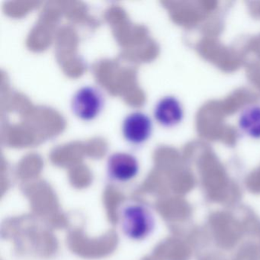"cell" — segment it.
<instances>
[{
  "label": "cell",
  "instance_id": "1",
  "mask_svg": "<svg viewBox=\"0 0 260 260\" xmlns=\"http://www.w3.org/2000/svg\"><path fill=\"white\" fill-rule=\"evenodd\" d=\"M118 223L124 237L132 241H144L155 228L151 209L138 201H127L118 209Z\"/></svg>",
  "mask_w": 260,
  "mask_h": 260
},
{
  "label": "cell",
  "instance_id": "2",
  "mask_svg": "<svg viewBox=\"0 0 260 260\" xmlns=\"http://www.w3.org/2000/svg\"><path fill=\"white\" fill-rule=\"evenodd\" d=\"M106 105L104 94L96 86H82L76 91L71 102L73 114L83 121H91L100 116Z\"/></svg>",
  "mask_w": 260,
  "mask_h": 260
},
{
  "label": "cell",
  "instance_id": "3",
  "mask_svg": "<svg viewBox=\"0 0 260 260\" xmlns=\"http://www.w3.org/2000/svg\"><path fill=\"white\" fill-rule=\"evenodd\" d=\"M121 135L124 141L134 147L144 145L151 138L153 124L150 117L140 111L126 115L121 123Z\"/></svg>",
  "mask_w": 260,
  "mask_h": 260
},
{
  "label": "cell",
  "instance_id": "4",
  "mask_svg": "<svg viewBox=\"0 0 260 260\" xmlns=\"http://www.w3.org/2000/svg\"><path fill=\"white\" fill-rule=\"evenodd\" d=\"M140 164L138 158L132 153L116 152L108 158L106 174L112 182L127 183L139 174Z\"/></svg>",
  "mask_w": 260,
  "mask_h": 260
},
{
  "label": "cell",
  "instance_id": "5",
  "mask_svg": "<svg viewBox=\"0 0 260 260\" xmlns=\"http://www.w3.org/2000/svg\"><path fill=\"white\" fill-rule=\"evenodd\" d=\"M184 115L182 103L174 95L162 97L153 108L155 120L165 128H173L179 125L183 120Z\"/></svg>",
  "mask_w": 260,
  "mask_h": 260
},
{
  "label": "cell",
  "instance_id": "6",
  "mask_svg": "<svg viewBox=\"0 0 260 260\" xmlns=\"http://www.w3.org/2000/svg\"><path fill=\"white\" fill-rule=\"evenodd\" d=\"M211 225L216 240L223 248H232L236 244L240 237L241 226L232 216L226 213H216L211 216Z\"/></svg>",
  "mask_w": 260,
  "mask_h": 260
},
{
  "label": "cell",
  "instance_id": "7",
  "mask_svg": "<svg viewBox=\"0 0 260 260\" xmlns=\"http://www.w3.org/2000/svg\"><path fill=\"white\" fill-rule=\"evenodd\" d=\"M238 126L243 135L252 139H260V106L245 108L238 119Z\"/></svg>",
  "mask_w": 260,
  "mask_h": 260
},
{
  "label": "cell",
  "instance_id": "8",
  "mask_svg": "<svg viewBox=\"0 0 260 260\" xmlns=\"http://www.w3.org/2000/svg\"><path fill=\"white\" fill-rule=\"evenodd\" d=\"M256 253L255 246L246 245L240 249L234 260H256Z\"/></svg>",
  "mask_w": 260,
  "mask_h": 260
},
{
  "label": "cell",
  "instance_id": "9",
  "mask_svg": "<svg viewBox=\"0 0 260 260\" xmlns=\"http://www.w3.org/2000/svg\"><path fill=\"white\" fill-rule=\"evenodd\" d=\"M208 260H212L213 258H208ZM214 260H218L217 259V258H215V257H214Z\"/></svg>",
  "mask_w": 260,
  "mask_h": 260
}]
</instances>
